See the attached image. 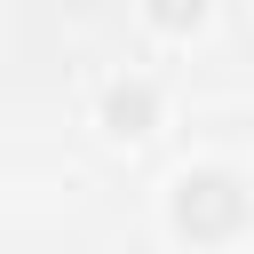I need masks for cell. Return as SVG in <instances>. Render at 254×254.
Masks as SVG:
<instances>
[{
  "instance_id": "7a4b0ae2",
  "label": "cell",
  "mask_w": 254,
  "mask_h": 254,
  "mask_svg": "<svg viewBox=\"0 0 254 254\" xmlns=\"http://www.w3.org/2000/svg\"><path fill=\"white\" fill-rule=\"evenodd\" d=\"M151 103H159L151 79H111V87H103V127H111V135H143V127H151Z\"/></svg>"
},
{
  "instance_id": "3957f363",
  "label": "cell",
  "mask_w": 254,
  "mask_h": 254,
  "mask_svg": "<svg viewBox=\"0 0 254 254\" xmlns=\"http://www.w3.org/2000/svg\"><path fill=\"white\" fill-rule=\"evenodd\" d=\"M198 8H206V0H151L159 24H198Z\"/></svg>"
},
{
  "instance_id": "6da1fadb",
  "label": "cell",
  "mask_w": 254,
  "mask_h": 254,
  "mask_svg": "<svg viewBox=\"0 0 254 254\" xmlns=\"http://www.w3.org/2000/svg\"><path fill=\"white\" fill-rule=\"evenodd\" d=\"M238 222H246V198H238V183H230L222 167H198V175L175 183V230H190V238H230Z\"/></svg>"
}]
</instances>
